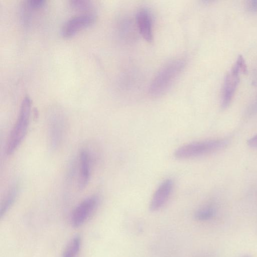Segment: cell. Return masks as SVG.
<instances>
[{"label":"cell","mask_w":257,"mask_h":257,"mask_svg":"<svg viewBox=\"0 0 257 257\" xmlns=\"http://www.w3.org/2000/svg\"><path fill=\"white\" fill-rule=\"evenodd\" d=\"M185 60L178 58L164 65L151 82L149 93L153 96L162 95L170 88L185 66Z\"/></svg>","instance_id":"6da1fadb"},{"label":"cell","mask_w":257,"mask_h":257,"mask_svg":"<svg viewBox=\"0 0 257 257\" xmlns=\"http://www.w3.org/2000/svg\"><path fill=\"white\" fill-rule=\"evenodd\" d=\"M31 100L25 96L22 100L17 120L12 128L6 146V153L13 154L23 141L29 127Z\"/></svg>","instance_id":"7a4b0ae2"},{"label":"cell","mask_w":257,"mask_h":257,"mask_svg":"<svg viewBox=\"0 0 257 257\" xmlns=\"http://www.w3.org/2000/svg\"><path fill=\"white\" fill-rule=\"evenodd\" d=\"M229 143L226 139L208 140L191 143L183 145L174 152L178 159L196 158L214 153L226 147Z\"/></svg>","instance_id":"3957f363"},{"label":"cell","mask_w":257,"mask_h":257,"mask_svg":"<svg viewBox=\"0 0 257 257\" xmlns=\"http://www.w3.org/2000/svg\"><path fill=\"white\" fill-rule=\"evenodd\" d=\"M246 72L247 66L245 60L241 55H239L224 80L221 99L222 108H226L230 104L239 82V74Z\"/></svg>","instance_id":"277c9868"},{"label":"cell","mask_w":257,"mask_h":257,"mask_svg":"<svg viewBox=\"0 0 257 257\" xmlns=\"http://www.w3.org/2000/svg\"><path fill=\"white\" fill-rule=\"evenodd\" d=\"M99 197L92 195L81 202L74 209L71 216V224L74 227L83 224L97 208Z\"/></svg>","instance_id":"5b68a950"},{"label":"cell","mask_w":257,"mask_h":257,"mask_svg":"<svg viewBox=\"0 0 257 257\" xmlns=\"http://www.w3.org/2000/svg\"><path fill=\"white\" fill-rule=\"evenodd\" d=\"M95 19V15L91 13H85L73 16L62 26V35L65 38L71 37L79 31L92 25Z\"/></svg>","instance_id":"8992f818"},{"label":"cell","mask_w":257,"mask_h":257,"mask_svg":"<svg viewBox=\"0 0 257 257\" xmlns=\"http://www.w3.org/2000/svg\"><path fill=\"white\" fill-rule=\"evenodd\" d=\"M173 188V182L166 179L159 186L151 199L150 209L152 211L162 208L169 199Z\"/></svg>","instance_id":"52a82bcc"},{"label":"cell","mask_w":257,"mask_h":257,"mask_svg":"<svg viewBox=\"0 0 257 257\" xmlns=\"http://www.w3.org/2000/svg\"><path fill=\"white\" fill-rule=\"evenodd\" d=\"M136 21L139 32L143 38L151 42L153 39V19L150 11L142 8L137 13Z\"/></svg>","instance_id":"ba28073f"},{"label":"cell","mask_w":257,"mask_h":257,"mask_svg":"<svg viewBox=\"0 0 257 257\" xmlns=\"http://www.w3.org/2000/svg\"><path fill=\"white\" fill-rule=\"evenodd\" d=\"M90 177V157L86 150H82L79 154V176L78 187L84 189L87 185Z\"/></svg>","instance_id":"9c48e42d"},{"label":"cell","mask_w":257,"mask_h":257,"mask_svg":"<svg viewBox=\"0 0 257 257\" xmlns=\"http://www.w3.org/2000/svg\"><path fill=\"white\" fill-rule=\"evenodd\" d=\"M81 244V238L76 235L69 241L62 255V257H77Z\"/></svg>","instance_id":"30bf717a"},{"label":"cell","mask_w":257,"mask_h":257,"mask_svg":"<svg viewBox=\"0 0 257 257\" xmlns=\"http://www.w3.org/2000/svg\"><path fill=\"white\" fill-rule=\"evenodd\" d=\"M18 193V185H16L13 186L9 190L1 203L0 209V216L1 218L3 217L10 209L16 199Z\"/></svg>","instance_id":"8fae6325"},{"label":"cell","mask_w":257,"mask_h":257,"mask_svg":"<svg viewBox=\"0 0 257 257\" xmlns=\"http://www.w3.org/2000/svg\"><path fill=\"white\" fill-rule=\"evenodd\" d=\"M215 214V209L211 206H207L198 210L195 213L196 218L199 220H207Z\"/></svg>","instance_id":"7c38bea8"},{"label":"cell","mask_w":257,"mask_h":257,"mask_svg":"<svg viewBox=\"0 0 257 257\" xmlns=\"http://www.w3.org/2000/svg\"><path fill=\"white\" fill-rule=\"evenodd\" d=\"M70 5L73 9L78 10H88L91 7L90 2L86 0H72Z\"/></svg>","instance_id":"4fadbf2b"},{"label":"cell","mask_w":257,"mask_h":257,"mask_svg":"<svg viewBox=\"0 0 257 257\" xmlns=\"http://www.w3.org/2000/svg\"><path fill=\"white\" fill-rule=\"evenodd\" d=\"M29 6L33 9H39L44 6L45 1L44 0H30L28 1Z\"/></svg>","instance_id":"5bb4252c"},{"label":"cell","mask_w":257,"mask_h":257,"mask_svg":"<svg viewBox=\"0 0 257 257\" xmlns=\"http://www.w3.org/2000/svg\"><path fill=\"white\" fill-rule=\"evenodd\" d=\"M246 8L249 12H256L257 0H252L247 1L246 3Z\"/></svg>","instance_id":"9a60e30c"},{"label":"cell","mask_w":257,"mask_h":257,"mask_svg":"<svg viewBox=\"0 0 257 257\" xmlns=\"http://www.w3.org/2000/svg\"><path fill=\"white\" fill-rule=\"evenodd\" d=\"M247 144L250 147L257 148V135L250 138Z\"/></svg>","instance_id":"2e32d148"},{"label":"cell","mask_w":257,"mask_h":257,"mask_svg":"<svg viewBox=\"0 0 257 257\" xmlns=\"http://www.w3.org/2000/svg\"><path fill=\"white\" fill-rule=\"evenodd\" d=\"M241 257H251V256L249 255H244Z\"/></svg>","instance_id":"e0dca14e"}]
</instances>
